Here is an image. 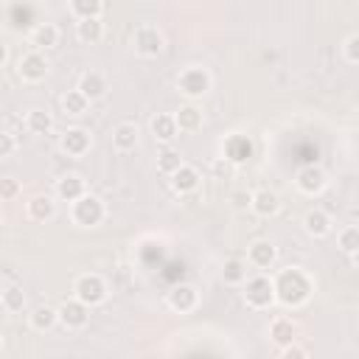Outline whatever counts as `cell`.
<instances>
[{
	"mask_svg": "<svg viewBox=\"0 0 359 359\" xmlns=\"http://www.w3.org/2000/svg\"><path fill=\"white\" fill-rule=\"evenodd\" d=\"M151 132H154V137L163 140V143H171V140L180 135V129H177V123H174V115H154V118H151Z\"/></svg>",
	"mask_w": 359,
	"mask_h": 359,
	"instance_id": "obj_25",
	"label": "cell"
},
{
	"mask_svg": "<svg viewBox=\"0 0 359 359\" xmlns=\"http://www.w3.org/2000/svg\"><path fill=\"white\" fill-rule=\"evenodd\" d=\"M132 42H135V50L140 56H157L163 50V34L154 25H140L135 31V39Z\"/></svg>",
	"mask_w": 359,
	"mask_h": 359,
	"instance_id": "obj_8",
	"label": "cell"
},
{
	"mask_svg": "<svg viewBox=\"0 0 359 359\" xmlns=\"http://www.w3.org/2000/svg\"><path fill=\"white\" fill-rule=\"evenodd\" d=\"M294 334H297V325H294L289 317H278V320H272V325H269V339H272L278 348L292 345V342H294Z\"/></svg>",
	"mask_w": 359,
	"mask_h": 359,
	"instance_id": "obj_20",
	"label": "cell"
},
{
	"mask_svg": "<svg viewBox=\"0 0 359 359\" xmlns=\"http://www.w3.org/2000/svg\"><path fill=\"white\" fill-rule=\"evenodd\" d=\"M275 258H278V250H275V244L266 241V238H258V241H252V244L247 247V261H250L252 266H258V269L272 266Z\"/></svg>",
	"mask_w": 359,
	"mask_h": 359,
	"instance_id": "obj_13",
	"label": "cell"
},
{
	"mask_svg": "<svg viewBox=\"0 0 359 359\" xmlns=\"http://www.w3.org/2000/svg\"><path fill=\"white\" fill-rule=\"evenodd\" d=\"M112 146L118 151H132L137 146V126L135 123H118L112 129Z\"/></svg>",
	"mask_w": 359,
	"mask_h": 359,
	"instance_id": "obj_21",
	"label": "cell"
},
{
	"mask_svg": "<svg viewBox=\"0 0 359 359\" xmlns=\"http://www.w3.org/2000/svg\"><path fill=\"white\" fill-rule=\"evenodd\" d=\"M202 109H196V107H180L177 109V115H174V123H177V129L180 132H196L199 126H202Z\"/></svg>",
	"mask_w": 359,
	"mask_h": 359,
	"instance_id": "obj_23",
	"label": "cell"
},
{
	"mask_svg": "<svg viewBox=\"0 0 359 359\" xmlns=\"http://www.w3.org/2000/svg\"><path fill=\"white\" fill-rule=\"evenodd\" d=\"M342 53H345V62L348 65H356L359 62V34H351L342 45Z\"/></svg>",
	"mask_w": 359,
	"mask_h": 359,
	"instance_id": "obj_35",
	"label": "cell"
},
{
	"mask_svg": "<svg viewBox=\"0 0 359 359\" xmlns=\"http://www.w3.org/2000/svg\"><path fill=\"white\" fill-rule=\"evenodd\" d=\"M196 303H199V292H196L194 286H188V283H177V286L168 292V306H171L174 311H180V314L194 311Z\"/></svg>",
	"mask_w": 359,
	"mask_h": 359,
	"instance_id": "obj_11",
	"label": "cell"
},
{
	"mask_svg": "<svg viewBox=\"0 0 359 359\" xmlns=\"http://www.w3.org/2000/svg\"><path fill=\"white\" fill-rule=\"evenodd\" d=\"M3 311H6V306H3V303H0V320H3Z\"/></svg>",
	"mask_w": 359,
	"mask_h": 359,
	"instance_id": "obj_40",
	"label": "cell"
},
{
	"mask_svg": "<svg viewBox=\"0 0 359 359\" xmlns=\"http://www.w3.org/2000/svg\"><path fill=\"white\" fill-rule=\"evenodd\" d=\"M244 300L247 306L252 309H269L275 303V286L266 275H255L247 280V289H244Z\"/></svg>",
	"mask_w": 359,
	"mask_h": 359,
	"instance_id": "obj_6",
	"label": "cell"
},
{
	"mask_svg": "<svg viewBox=\"0 0 359 359\" xmlns=\"http://www.w3.org/2000/svg\"><path fill=\"white\" fill-rule=\"evenodd\" d=\"M70 216H73V222L81 224V227H95V224H101V219H104V202H101L98 196H93V194H81V196L73 202Z\"/></svg>",
	"mask_w": 359,
	"mask_h": 359,
	"instance_id": "obj_3",
	"label": "cell"
},
{
	"mask_svg": "<svg viewBox=\"0 0 359 359\" xmlns=\"http://www.w3.org/2000/svg\"><path fill=\"white\" fill-rule=\"evenodd\" d=\"M28 320H31V328H34V331H50V328L59 323V311L50 309V306H36V309L28 314Z\"/></svg>",
	"mask_w": 359,
	"mask_h": 359,
	"instance_id": "obj_24",
	"label": "cell"
},
{
	"mask_svg": "<svg viewBox=\"0 0 359 359\" xmlns=\"http://www.w3.org/2000/svg\"><path fill=\"white\" fill-rule=\"evenodd\" d=\"M303 230L311 236V238H323V236H328L331 233V216L325 213V210H309L306 216H303Z\"/></svg>",
	"mask_w": 359,
	"mask_h": 359,
	"instance_id": "obj_17",
	"label": "cell"
},
{
	"mask_svg": "<svg viewBox=\"0 0 359 359\" xmlns=\"http://www.w3.org/2000/svg\"><path fill=\"white\" fill-rule=\"evenodd\" d=\"M56 42H59V28L50 25V22H39L31 31V45L34 48H53Z\"/></svg>",
	"mask_w": 359,
	"mask_h": 359,
	"instance_id": "obj_26",
	"label": "cell"
},
{
	"mask_svg": "<svg viewBox=\"0 0 359 359\" xmlns=\"http://www.w3.org/2000/svg\"><path fill=\"white\" fill-rule=\"evenodd\" d=\"M25 126H28V132H34V135H48V132L53 129V118H50L45 109H31L28 118H25Z\"/></svg>",
	"mask_w": 359,
	"mask_h": 359,
	"instance_id": "obj_27",
	"label": "cell"
},
{
	"mask_svg": "<svg viewBox=\"0 0 359 359\" xmlns=\"http://www.w3.org/2000/svg\"><path fill=\"white\" fill-rule=\"evenodd\" d=\"M222 278H224V283H244L247 280V264L241 258H227L222 266Z\"/></svg>",
	"mask_w": 359,
	"mask_h": 359,
	"instance_id": "obj_28",
	"label": "cell"
},
{
	"mask_svg": "<svg viewBox=\"0 0 359 359\" xmlns=\"http://www.w3.org/2000/svg\"><path fill=\"white\" fill-rule=\"evenodd\" d=\"M337 241H339V250H342L345 255H356V252H359V227H353V224L345 227Z\"/></svg>",
	"mask_w": 359,
	"mask_h": 359,
	"instance_id": "obj_32",
	"label": "cell"
},
{
	"mask_svg": "<svg viewBox=\"0 0 359 359\" xmlns=\"http://www.w3.org/2000/svg\"><path fill=\"white\" fill-rule=\"evenodd\" d=\"M250 208H252V213H258V216L269 219V216H275V213L280 210V196H278L275 191H269V188H261V191H255V194H252Z\"/></svg>",
	"mask_w": 359,
	"mask_h": 359,
	"instance_id": "obj_14",
	"label": "cell"
},
{
	"mask_svg": "<svg viewBox=\"0 0 359 359\" xmlns=\"http://www.w3.org/2000/svg\"><path fill=\"white\" fill-rule=\"evenodd\" d=\"M177 87H180L182 95L199 98V95H205V93L210 90V73H208L205 67L191 65V67H185V70L177 76Z\"/></svg>",
	"mask_w": 359,
	"mask_h": 359,
	"instance_id": "obj_4",
	"label": "cell"
},
{
	"mask_svg": "<svg viewBox=\"0 0 359 359\" xmlns=\"http://www.w3.org/2000/svg\"><path fill=\"white\" fill-rule=\"evenodd\" d=\"M104 8V0H70V11L84 20V17H98Z\"/></svg>",
	"mask_w": 359,
	"mask_h": 359,
	"instance_id": "obj_31",
	"label": "cell"
},
{
	"mask_svg": "<svg viewBox=\"0 0 359 359\" xmlns=\"http://www.w3.org/2000/svg\"><path fill=\"white\" fill-rule=\"evenodd\" d=\"M233 205L236 208H250V199H252V194H247V191H233Z\"/></svg>",
	"mask_w": 359,
	"mask_h": 359,
	"instance_id": "obj_37",
	"label": "cell"
},
{
	"mask_svg": "<svg viewBox=\"0 0 359 359\" xmlns=\"http://www.w3.org/2000/svg\"><path fill=\"white\" fill-rule=\"evenodd\" d=\"M14 149H17V140H14V135H8V132H0V157H11V154H14Z\"/></svg>",
	"mask_w": 359,
	"mask_h": 359,
	"instance_id": "obj_36",
	"label": "cell"
},
{
	"mask_svg": "<svg viewBox=\"0 0 359 359\" xmlns=\"http://www.w3.org/2000/svg\"><path fill=\"white\" fill-rule=\"evenodd\" d=\"M81 194H87V185L79 174H65L62 180H56V196L59 199H67V202H76Z\"/></svg>",
	"mask_w": 359,
	"mask_h": 359,
	"instance_id": "obj_19",
	"label": "cell"
},
{
	"mask_svg": "<svg viewBox=\"0 0 359 359\" xmlns=\"http://www.w3.org/2000/svg\"><path fill=\"white\" fill-rule=\"evenodd\" d=\"M25 210H28V219H31V222H48V219H53V213H56V202H53L48 194H39V196H31V199H28Z\"/></svg>",
	"mask_w": 359,
	"mask_h": 359,
	"instance_id": "obj_16",
	"label": "cell"
},
{
	"mask_svg": "<svg viewBox=\"0 0 359 359\" xmlns=\"http://www.w3.org/2000/svg\"><path fill=\"white\" fill-rule=\"evenodd\" d=\"M62 149L70 154V157H81V154H87V149H90V132H84V129H67L65 135H62Z\"/></svg>",
	"mask_w": 359,
	"mask_h": 359,
	"instance_id": "obj_15",
	"label": "cell"
},
{
	"mask_svg": "<svg viewBox=\"0 0 359 359\" xmlns=\"http://www.w3.org/2000/svg\"><path fill=\"white\" fill-rule=\"evenodd\" d=\"M20 180H14V177H3L0 180V202H11V199H17L20 196Z\"/></svg>",
	"mask_w": 359,
	"mask_h": 359,
	"instance_id": "obj_34",
	"label": "cell"
},
{
	"mask_svg": "<svg viewBox=\"0 0 359 359\" xmlns=\"http://www.w3.org/2000/svg\"><path fill=\"white\" fill-rule=\"evenodd\" d=\"M272 286H275V300H280L283 306H292V309L303 306L311 297V289H314L311 280H309V275L303 269H297V266L280 269L275 275Z\"/></svg>",
	"mask_w": 359,
	"mask_h": 359,
	"instance_id": "obj_1",
	"label": "cell"
},
{
	"mask_svg": "<svg viewBox=\"0 0 359 359\" xmlns=\"http://www.w3.org/2000/svg\"><path fill=\"white\" fill-rule=\"evenodd\" d=\"M17 73L22 76V81H42L48 76V59L42 53H25L17 65Z\"/></svg>",
	"mask_w": 359,
	"mask_h": 359,
	"instance_id": "obj_10",
	"label": "cell"
},
{
	"mask_svg": "<svg viewBox=\"0 0 359 359\" xmlns=\"http://www.w3.org/2000/svg\"><path fill=\"white\" fill-rule=\"evenodd\" d=\"M286 348H289V351H283V353H286L289 359H292V356H306V351H300V348H292V345H286Z\"/></svg>",
	"mask_w": 359,
	"mask_h": 359,
	"instance_id": "obj_38",
	"label": "cell"
},
{
	"mask_svg": "<svg viewBox=\"0 0 359 359\" xmlns=\"http://www.w3.org/2000/svg\"><path fill=\"white\" fill-rule=\"evenodd\" d=\"M252 154H255V143H252L247 135H241V132H233V135H227V137L222 140V157H224L227 163H233V165L247 163Z\"/></svg>",
	"mask_w": 359,
	"mask_h": 359,
	"instance_id": "obj_5",
	"label": "cell"
},
{
	"mask_svg": "<svg viewBox=\"0 0 359 359\" xmlns=\"http://www.w3.org/2000/svg\"><path fill=\"white\" fill-rule=\"evenodd\" d=\"M168 180H171V188H174V194H191V191H196L199 188V171L194 168V165H188V163H182L177 171H171L168 174Z\"/></svg>",
	"mask_w": 359,
	"mask_h": 359,
	"instance_id": "obj_12",
	"label": "cell"
},
{
	"mask_svg": "<svg viewBox=\"0 0 359 359\" xmlns=\"http://www.w3.org/2000/svg\"><path fill=\"white\" fill-rule=\"evenodd\" d=\"M59 323L65 325V328H84L87 325V320H90V306H84L81 300H65L59 309Z\"/></svg>",
	"mask_w": 359,
	"mask_h": 359,
	"instance_id": "obj_7",
	"label": "cell"
},
{
	"mask_svg": "<svg viewBox=\"0 0 359 359\" xmlns=\"http://www.w3.org/2000/svg\"><path fill=\"white\" fill-rule=\"evenodd\" d=\"M0 303L6 306V311H22V306H25V292H22V286H8V289H3Z\"/></svg>",
	"mask_w": 359,
	"mask_h": 359,
	"instance_id": "obj_30",
	"label": "cell"
},
{
	"mask_svg": "<svg viewBox=\"0 0 359 359\" xmlns=\"http://www.w3.org/2000/svg\"><path fill=\"white\" fill-rule=\"evenodd\" d=\"M87 107H90V98H84L79 90H70V93H65V98H62V109H65L67 115H84Z\"/></svg>",
	"mask_w": 359,
	"mask_h": 359,
	"instance_id": "obj_29",
	"label": "cell"
},
{
	"mask_svg": "<svg viewBox=\"0 0 359 359\" xmlns=\"http://www.w3.org/2000/svg\"><path fill=\"white\" fill-rule=\"evenodd\" d=\"M84 98H90V101H95V98H101L104 93H107V79L101 76V73H95V70H87L81 79H79V87H76Z\"/></svg>",
	"mask_w": 359,
	"mask_h": 359,
	"instance_id": "obj_18",
	"label": "cell"
},
{
	"mask_svg": "<svg viewBox=\"0 0 359 359\" xmlns=\"http://www.w3.org/2000/svg\"><path fill=\"white\" fill-rule=\"evenodd\" d=\"M76 34H79L81 42H90V45L101 42V36H104V22H101V17H84V20H79Z\"/></svg>",
	"mask_w": 359,
	"mask_h": 359,
	"instance_id": "obj_22",
	"label": "cell"
},
{
	"mask_svg": "<svg viewBox=\"0 0 359 359\" xmlns=\"http://www.w3.org/2000/svg\"><path fill=\"white\" fill-rule=\"evenodd\" d=\"M0 348H3V334H0Z\"/></svg>",
	"mask_w": 359,
	"mask_h": 359,
	"instance_id": "obj_41",
	"label": "cell"
},
{
	"mask_svg": "<svg viewBox=\"0 0 359 359\" xmlns=\"http://www.w3.org/2000/svg\"><path fill=\"white\" fill-rule=\"evenodd\" d=\"M180 165H182V157H180L174 149H163V151L157 154V171L171 174V171H177Z\"/></svg>",
	"mask_w": 359,
	"mask_h": 359,
	"instance_id": "obj_33",
	"label": "cell"
},
{
	"mask_svg": "<svg viewBox=\"0 0 359 359\" xmlns=\"http://www.w3.org/2000/svg\"><path fill=\"white\" fill-rule=\"evenodd\" d=\"M294 182H297V188H300L303 194H309V196H314V194H320V191L325 188V182H328V177H325V171H323L320 165H314V163H309V165H303V168L297 171V177H294Z\"/></svg>",
	"mask_w": 359,
	"mask_h": 359,
	"instance_id": "obj_9",
	"label": "cell"
},
{
	"mask_svg": "<svg viewBox=\"0 0 359 359\" xmlns=\"http://www.w3.org/2000/svg\"><path fill=\"white\" fill-rule=\"evenodd\" d=\"M73 294H76V300H81L84 306H98V303H104V297H107V283H104L101 275L87 272V275H79V278H76Z\"/></svg>",
	"mask_w": 359,
	"mask_h": 359,
	"instance_id": "obj_2",
	"label": "cell"
},
{
	"mask_svg": "<svg viewBox=\"0 0 359 359\" xmlns=\"http://www.w3.org/2000/svg\"><path fill=\"white\" fill-rule=\"evenodd\" d=\"M6 59H8V48H6L3 42H0V67L6 65Z\"/></svg>",
	"mask_w": 359,
	"mask_h": 359,
	"instance_id": "obj_39",
	"label": "cell"
}]
</instances>
